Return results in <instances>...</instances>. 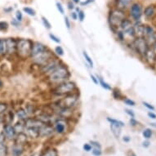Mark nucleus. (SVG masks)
<instances>
[{"instance_id": "obj_53", "label": "nucleus", "mask_w": 156, "mask_h": 156, "mask_svg": "<svg viewBox=\"0 0 156 156\" xmlns=\"http://www.w3.org/2000/svg\"><path fill=\"white\" fill-rule=\"evenodd\" d=\"M94 2V0H86V1H84V2H82V3H80V4L82 6H86V5H88V4H90V3H92Z\"/></svg>"}, {"instance_id": "obj_47", "label": "nucleus", "mask_w": 156, "mask_h": 156, "mask_svg": "<svg viewBox=\"0 0 156 156\" xmlns=\"http://www.w3.org/2000/svg\"><path fill=\"white\" fill-rule=\"evenodd\" d=\"M125 112L127 115H128L130 116L131 118H135V114L133 112V110H129V109H125Z\"/></svg>"}, {"instance_id": "obj_58", "label": "nucleus", "mask_w": 156, "mask_h": 156, "mask_svg": "<svg viewBox=\"0 0 156 156\" xmlns=\"http://www.w3.org/2000/svg\"><path fill=\"white\" fill-rule=\"evenodd\" d=\"M128 156H136V154L133 151H130L129 152H128Z\"/></svg>"}, {"instance_id": "obj_55", "label": "nucleus", "mask_w": 156, "mask_h": 156, "mask_svg": "<svg viewBox=\"0 0 156 156\" xmlns=\"http://www.w3.org/2000/svg\"><path fill=\"white\" fill-rule=\"evenodd\" d=\"M151 146V142L147 140V141H143V143H142V146L145 147V148H148L149 146Z\"/></svg>"}, {"instance_id": "obj_26", "label": "nucleus", "mask_w": 156, "mask_h": 156, "mask_svg": "<svg viewBox=\"0 0 156 156\" xmlns=\"http://www.w3.org/2000/svg\"><path fill=\"white\" fill-rule=\"evenodd\" d=\"M107 121L110 124H114V125H116V126H119V127H124L125 124L123 123V121L121 120H117V119H112V118H110V117H107Z\"/></svg>"}, {"instance_id": "obj_37", "label": "nucleus", "mask_w": 156, "mask_h": 156, "mask_svg": "<svg viewBox=\"0 0 156 156\" xmlns=\"http://www.w3.org/2000/svg\"><path fill=\"white\" fill-rule=\"evenodd\" d=\"M49 38H51L52 41L56 43V44H61V39H60V38H58L57 36L55 35L54 34H49Z\"/></svg>"}, {"instance_id": "obj_2", "label": "nucleus", "mask_w": 156, "mask_h": 156, "mask_svg": "<svg viewBox=\"0 0 156 156\" xmlns=\"http://www.w3.org/2000/svg\"><path fill=\"white\" fill-rule=\"evenodd\" d=\"M32 45H33V41L30 39H26V38L16 39V56L21 60H27L28 58H30Z\"/></svg>"}, {"instance_id": "obj_59", "label": "nucleus", "mask_w": 156, "mask_h": 156, "mask_svg": "<svg viewBox=\"0 0 156 156\" xmlns=\"http://www.w3.org/2000/svg\"><path fill=\"white\" fill-rule=\"evenodd\" d=\"M71 1L74 3H80V0H71Z\"/></svg>"}, {"instance_id": "obj_12", "label": "nucleus", "mask_w": 156, "mask_h": 156, "mask_svg": "<svg viewBox=\"0 0 156 156\" xmlns=\"http://www.w3.org/2000/svg\"><path fill=\"white\" fill-rule=\"evenodd\" d=\"M73 110L74 109H70V108L66 107H60V106L56 105V109L55 110V113L58 116H60L61 118H70L72 115H73Z\"/></svg>"}, {"instance_id": "obj_3", "label": "nucleus", "mask_w": 156, "mask_h": 156, "mask_svg": "<svg viewBox=\"0 0 156 156\" xmlns=\"http://www.w3.org/2000/svg\"><path fill=\"white\" fill-rule=\"evenodd\" d=\"M124 18H126L125 11L116 8L110 10L109 16H108V21L110 24V29L115 33L117 30H119L121 22L123 21Z\"/></svg>"}, {"instance_id": "obj_19", "label": "nucleus", "mask_w": 156, "mask_h": 156, "mask_svg": "<svg viewBox=\"0 0 156 156\" xmlns=\"http://www.w3.org/2000/svg\"><path fill=\"white\" fill-rule=\"evenodd\" d=\"M16 115L20 121H26L30 118V115L26 111L25 108H20L16 110Z\"/></svg>"}, {"instance_id": "obj_28", "label": "nucleus", "mask_w": 156, "mask_h": 156, "mask_svg": "<svg viewBox=\"0 0 156 156\" xmlns=\"http://www.w3.org/2000/svg\"><path fill=\"white\" fill-rule=\"evenodd\" d=\"M14 128L16 133H23V131L25 130V123H22V122L20 121L19 123H16L14 125Z\"/></svg>"}, {"instance_id": "obj_6", "label": "nucleus", "mask_w": 156, "mask_h": 156, "mask_svg": "<svg viewBox=\"0 0 156 156\" xmlns=\"http://www.w3.org/2000/svg\"><path fill=\"white\" fill-rule=\"evenodd\" d=\"M131 46L133 51L141 57H144L146 51L150 47L144 37H136L134 40L131 43Z\"/></svg>"}, {"instance_id": "obj_14", "label": "nucleus", "mask_w": 156, "mask_h": 156, "mask_svg": "<svg viewBox=\"0 0 156 156\" xmlns=\"http://www.w3.org/2000/svg\"><path fill=\"white\" fill-rule=\"evenodd\" d=\"M144 58L150 66H154L156 64V51L154 50L152 47H149L148 50L146 51L144 56Z\"/></svg>"}, {"instance_id": "obj_63", "label": "nucleus", "mask_w": 156, "mask_h": 156, "mask_svg": "<svg viewBox=\"0 0 156 156\" xmlns=\"http://www.w3.org/2000/svg\"><path fill=\"white\" fill-rule=\"evenodd\" d=\"M2 87H3V83H2V81H0V88Z\"/></svg>"}, {"instance_id": "obj_18", "label": "nucleus", "mask_w": 156, "mask_h": 156, "mask_svg": "<svg viewBox=\"0 0 156 156\" xmlns=\"http://www.w3.org/2000/svg\"><path fill=\"white\" fill-rule=\"evenodd\" d=\"M55 131L56 133L62 134V133H65L66 131V123L63 119H60L55 122V128H54Z\"/></svg>"}, {"instance_id": "obj_44", "label": "nucleus", "mask_w": 156, "mask_h": 156, "mask_svg": "<svg viewBox=\"0 0 156 156\" xmlns=\"http://www.w3.org/2000/svg\"><path fill=\"white\" fill-rule=\"evenodd\" d=\"M65 20V25L66 26V28L68 30H70V27H71V23H70V21H69V19L68 16H65L64 18Z\"/></svg>"}, {"instance_id": "obj_64", "label": "nucleus", "mask_w": 156, "mask_h": 156, "mask_svg": "<svg viewBox=\"0 0 156 156\" xmlns=\"http://www.w3.org/2000/svg\"><path fill=\"white\" fill-rule=\"evenodd\" d=\"M0 120H1V118H0Z\"/></svg>"}, {"instance_id": "obj_23", "label": "nucleus", "mask_w": 156, "mask_h": 156, "mask_svg": "<svg viewBox=\"0 0 156 156\" xmlns=\"http://www.w3.org/2000/svg\"><path fill=\"white\" fill-rule=\"evenodd\" d=\"M23 152V148L21 145H15V146L12 147V156H21V154Z\"/></svg>"}, {"instance_id": "obj_51", "label": "nucleus", "mask_w": 156, "mask_h": 156, "mask_svg": "<svg viewBox=\"0 0 156 156\" xmlns=\"http://www.w3.org/2000/svg\"><path fill=\"white\" fill-rule=\"evenodd\" d=\"M90 143L92 144L91 146H94L95 148L97 149H101V145L97 141H90Z\"/></svg>"}, {"instance_id": "obj_41", "label": "nucleus", "mask_w": 156, "mask_h": 156, "mask_svg": "<svg viewBox=\"0 0 156 156\" xmlns=\"http://www.w3.org/2000/svg\"><path fill=\"white\" fill-rule=\"evenodd\" d=\"M16 19L20 21V22L22 21V20H23V14H22L21 11H16Z\"/></svg>"}, {"instance_id": "obj_9", "label": "nucleus", "mask_w": 156, "mask_h": 156, "mask_svg": "<svg viewBox=\"0 0 156 156\" xmlns=\"http://www.w3.org/2000/svg\"><path fill=\"white\" fill-rule=\"evenodd\" d=\"M129 15L135 21H140V19L143 15V8L141 3L139 2L132 3L129 8Z\"/></svg>"}, {"instance_id": "obj_38", "label": "nucleus", "mask_w": 156, "mask_h": 156, "mask_svg": "<svg viewBox=\"0 0 156 156\" xmlns=\"http://www.w3.org/2000/svg\"><path fill=\"white\" fill-rule=\"evenodd\" d=\"M8 29V23L7 21H0V30L5 31Z\"/></svg>"}, {"instance_id": "obj_36", "label": "nucleus", "mask_w": 156, "mask_h": 156, "mask_svg": "<svg viewBox=\"0 0 156 156\" xmlns=\"http://www.w3.org/2000/svg\"><path fill=\"white\" fill-rule=\"evenodd\" d=\"M8 110V104L5 102H0V115L5 113Z\"/></svg>"}, {"instance_id": "obj_15", "label": "nucleus", "mask_w": 156, "mask_h": 156, "mask_svg": "<svg viewBox=\"0 0 156 156\" xmlns=\"http://www.w3.org/2000/svg\"><path fill=\"white\" fill-rule=\"evenodd\" d=\"M133 0H115V6L116 8L125 11L133 3Z\"/></svg>"}, {"instance_id": "obj_21", "label": "nucleus", "mask_w": 156, "mask_h": 156, "mask_svg": "<svg viewBox=\"0 0 156 156\" xmlns=\"http://www.w3.org/2000/svg\"><path fill=\"white\" fill-rule=\"evenodd\" d=\"M133 26V21H131L130 19H128V18H124L123 20V21L121 22L120 24V26H119V28H120V30L123 32H124V31L128 30H129L130 28H132Z\"/></svg>"}, {"instance_id": "obj_52", "label": "nucleus", "mask_w": 156, "mask_h": 156, "mask_svg": "<svg viewBox=\"0 0 156 156\" xmlns=\"http://www.w3.org/2000/svg\"><path fill=\"white\" fill-rule=\"evenodd\" d=\"M67 7H68V9H69V10H73V9H74V3L72 1H69L67 3Z\"/></svg>"}, {"instance_id": "obj_31", "label": "nucleus", "mask_w": 156, "mask_h": 156, "mask_svg": "<svg viewBox=\"0 0 156 156\" xmlns=\"http://www.w3.org/2000/svg\"><path fill=\"white\" fill-rule=\"evenodd\" d=\"M152 133H152V130H151V128H146V129L143 131L142 134H143L144 137H145L146 140H148V139L151 138V136H152Z\"/></svg>"}, {"instance_id": "obj_42", "label": "nucleus", "mask_w": 156, "mask_h": 156, "mask_svg": "<svg viewBox=\"0 0 156 156\" xmlns=\"http://www.w3.org/2000/svg\"><path fill=\"white\" fill-rule=\"evenodd\" d=\"M123 101H124V103H125L126 105H129V106H134V105H136L135 101L133 100H131L129 98H126V99L123 100Z\"/></svg>"}, {"instance_id": "obj_61", "label": "nucleus", "mask_w": 156, "mask_h": 156, "mask_svg": "<svg viewBox=\"0 0 156 156\" xmlns=\"http://www.w3.org/2000/svg\"><path fill=\"white\" fill-rule=\"evenodd\" d=\"M150 124H151L152 127H154V128H156V123H150Z\"/></svg>"}, {"instance_id": "obj_49", "label": "nucleus", "mask_w": 156, "mask_h": 156, "mask_svg": "<svg viewBox=\"0 0 156 156\" xmlns=\"http://www.w3.org/2000/svg\"><path fill=\"white\" fill-rule=\"evenodd\" d=\"M92 146L90 145V144H84L83 145V150H84L85 151H87V152H89V151H92Z\"/></svg>"}, {"instance_id": "obj_30", "label": "nucleus", "mask_w": 156, "mask_h": 156, "mask_svg": "<svg viewBox=\"0 0 156 156\" xmlns=\"http://www.w3.org/2000/svg\"><path fill=\"white\" fill-rule=\"evenodd\" d=\"M8 148L3 142H0V156H7Z\"/></svg>"}, {"instance_id": "obj_60", "label": "nucleus", "mask_w": 156, "mask_h": 156, "mask_svg": "<svg viewBox=\"0 0 156 156\" xmlns=\"http://www.w3.org/2000/svg\"><path fill=\"white\" fill-rule=\"evenodd\" d=\"M12 10V8H8V9H7V8H5L4 9V12H11V11Z\"/></svg>"}, {"instance_id": "obj_54", "label": "nucleus", "mask_w": 156, "mask_h": 156, "mask_svg": "<svg viewBox=\"0 0 156 156\" xmlns=\"http://www.w3.org/2000/svg\"><path fill=\"white\" fill-rule=\"evenodd\" d=\"M70 16H71V18L74 21H76L77 19H78V14H77L76 12H71Z\"/></svg>"}, {"instance_id": "obj_11", "label": "nucleus", "mask_w": 156, "mask_h": 156, "mask_svg": "<svg viewBox=\"0 0 156 156\" xmlns=\"http://www.w3.org/2000/svg\"><path fill=\"white\" fill-rule=\"evenodd\" d=\"M6 44H7V55L6 56H16V39L13 38H6Z\"/></svg>"}, {"instance_id": "obj_5", "label": "nucleus", "mask_w": 156, "mask_h": 156, "mask_svg": "<svg viewBox=\"0 0 156 156\" xmlns=\"http://www.w3.org/2000/svg\"><path fill=\"white\" fill-rule=\"evenodd\" d=\"M80 101V96L76 92H73L70 94L66 95L63 98L56 101V105L60 107H66L74 109Z\"/></svg>"}, {"instance_id": "obj_46", "label": "nucleus", "mask_w": 156, "mask_h": 156, "mask_svg": "<svg viewBox=\"0 0 156 156\" xmlns=\"http://www.w3.org/2000/svg\"><path fill=\"white\" fill-rule=\"evenodd\" d=\"M11 23L12 25L13 26H15V27H19V26H21V22L19 21H17L16 19H12V21H11Z\"/></svg>"}, {"instance_id": "obj_48", "label": "nucleus", "mask_w": 156, "mask_h": 156, "mask_svg": "<svg viewBox=\"0 0 156 156\" xmlns=\"http://www.w3.org/2000/svg\"><path fill=\"white\" fill-rule=\"evenodd\" d=\"M129 122H130V125L133 126V127H135V126L138 125V123H139L138 121L136 120L135 118H131Z\"/></svg>"}, {"instance_id": "obj_7", "label": "nucleus", "mask_w": 156, "mask_h": 156, "mask_svg": "<svg viewBox=\"0 0 156 156\" xmlns=\"http://www.w3.org/2000/svg\"><path fill=\"white\" fill-rule=\"evenodd\" d=\"M63 64L62 62L58 58H56V57H53L52 59L50 60L48 63H46L44 66H42L39 67V69H38V71H39V74L43 75V76H48L49 74L52 73L54 70H56L60 66H62Z\"/></svg>"}, {"instance_id": "obj_4", "label": "nucleus", "mask_w": 156, "mask_h": 156, "mask_svg": "<svg viewBox=\"0 0 156 156\" xmlns=\"http://www.w3.org/2000/svg\"><path fill=\"white\" fill-rule=\"evenodd\" d=\"M77 89L76 84L71 81H65L56 85L52 89V93L56 96H66L75 92Z\"/></svg>"}, {"instance_id": "obj_20", "label": "nucleus", "mask_w": 156, "mask_h": 156, "mask_svg": "<svg viewBox=\"0 0 156 156\" xmlns=\"http://www.w3.org/2000/svg\"><path fill=\"white\" fill-rule=\"evenodd\" d=\"M155 10L156 8L154 6L152 5V4L148 5L147 7L145 8V9H144L143 15L145 16V17L147 18V19H151V18L153 17L154 16V14H155Z\"/></svg>"}, {"instance_id": "obj_8", "label": "nucleus", "mask_w": 156, "mask_h": 156, "mask_svg": "<svg viewBox=\"0 0 156 156\" xmlns=\"http://www.w3.org/2000/svg\"><path fill=\"white\" fill-rule=\"evenodd\" d=\"M54 56V52L51 51L49 49H48L47 51H44V52H42V53L38 54L37 56H34L31 59V62L33 63L34 65H35V66H44L46 63L51 60Z\"/></svg>"}, {"instance_id": "obj_10", "label": "nucleus", "mask_w": 156, "mask_h": 156, "mask_svg": "<svg viewBox=\"0 0 156 156\" xmlns=\"http://www.w3.org/2000/svg\"><path fill=\"white\" fill-rule=\"evenodd\" d=\"M48 47L45 44H42L40 42H33V45H32V49H31V54L30 58L34 56H37L38 54L42 53L44 51L48 50Z\"/></svg>"}, {"instance_id": "obj_56", "label": "nucleus", "mask_w": 156, "mask_h": 156, "mask_svg": "<svg viewBox=\"0 0 156 156\" xmlns=\"http://www.w3.org/2000/svg\"><path fill=\"white\" fill-rule=\"evenodd\" d=\"M147 115H148V116L150 117V118L153 119H156V115L154 114V113L151 112V111H150V112H148V114H147Z\"/></svg>"}, {"instance_id": "obj_16", "label": "nucleus", "mask_w": 156, "mask_h": 156, "mask_svg": "<svg viewBox=\"0 0 156 156\" xmlns=\"http://www.w3.org/2000/svg\"><path fill=\"white\" fill-rule=\"evenodd\" d=\"M53 128L51 125L48 123H45L40 129H39V136L41 137H45V136H49L53 133Z\"/></svg>"}, {"instance_id": "obj_24", "label": "nucleus", "mask_w": 156, "mask_h": 156, "mask_svg": "<svg viewBox=\"0 0 156 156\" xmlns=\"http://www.w3.org/2000/svg\"><path fill=\"white\" fill-rule=\"evenodd\" d=\"M97 79H98V81H99V84L101 86V87L104 88L105 90H109V91H111L112 90V87H111V86H110L109 83H107L105 82V80H103L102 77L101 76H97Z\"/></svg>"}, {"instance_id": "obj_29", "label": "nucleus", "mask_w": 156, "mask_h": 156, "mask_svg": "<svg viewBox=\"0 0 156 156\" xmlns=\"http://www.w3.org/2000/svg\"><path fill=\"white\" fill-rule=\"evenodd\" d=\"M23 12L26 13L27 15L30 16H34L36 15V12L34 9L30 8V7H24L23 8Z\"/></svg>"}, {"instance_id": "obj_40", "label": "nucleus", "mask_w": 156, "mask_h": 156, "mask_svg": "<svg viewBox=\"0 0 156 156\" xmlns=\"http://www.w3.org/2000/svg\"><path fill=\"white\" fill-rule=\"evenodd\" d=\"M78 14V19L80 20V22H83V21H84L85 19V13L83 11L80 10L79 12L77 13Z\"/></svg>"}, {"instance_id": "obj_57", "label": "nucleus", "mask_w": 156, "mask_h": 156, "mask_svg": "<svg viewBox=\"0 0 156 156\" xmlns=\"http://www.w3.org/2000/svg\"><path fill=\"white\" fill-rule=\"evenodd\" d=\"M123 141H124V142H129V141H131V137H129L128 136H123Z\"/></svg>"}, {"instance_id": "obj_32", "label": "nucleus", "mask_w": 156, "mask_h": 156, "mask_svg": "<svg viewBox=\"0 0 156 156\" xmlns=\"http://www.w3.org/2000/svg\"><path fill=\"white\" fill-rule=\"evenodd\" d=\"M54 53L58 56H63V55H64V50L62 48V47L56 46V48H54Z\"/></svg>"}, {"instance_id": "obj_35", "label": "nucleus", "mask_w": 156, "mask_h": 156, "mask_svg": "<svg viewBox=\"0 0 156 156\" xmlns=\"http://www.w3.org/2000/svg\"><path fill=\"white\" fill-rule=\"evenodd\" d=\"M113 90V97L115 99H120V97H122V94H121L120 91L117 88H115V89H112Z\"/></svg>"}, {"instance_id": "obj_25", "label": "nucleus", "mask_w": 156, "mask_h": 156, "mask_svg": "<svg viewBox=\"0 0 156 156\" xmlns=\"http://www.w3.org/2000/svg\"><path fill=\"white\" fill-rule=\"evenodd\" d=\"M110 129L112 131L113 134L116 138H119L121 134V127L119 126L114 125V124H110Z\"/></svg>"}, {"instance_id": "obj_62", "label": "nucleus", "mask_w": 156, "mask_h": 156, "mask_svg": "<svg viewBox=\"0 0 156 156\" xmlns=\"http://www.w3.org/2000/svg\"><path fill=\"white\" fill-rule=\"evenodd\" d=\"M75 10H76V12L78 13V12H80V8H75Z\"/></svg>"}, {"instance_id": "obj_1", "label": "nucleus", "mask_w": 156, "mask_h": 156, "mask_svg": "<svg viewBox=\"0 0 156 156\" xmlns=\"http://www.w3.org/2000/svg\"><path fill=\"white\" fill-rule=\"evenodd\" d=\"M69 77H70V72L69 69L67 68L66 66L62 64L56 70H54L52 73L46 76V79L47 82L48 83L56 86L61 83L67 81Z\"/></svg>"}, {"instance_id": "obj_50", "label": "nucleus", "mask_w": 156, "mask_h": 156, "mask_svg": "<svg viewBox=\"0 0 156 156\" xmlns=\"http://www.w3.org/2000/svg\"><path fill=\"white\" fill-rule=\"evenodd\" d=\"M90 77H91V80H92V82L94 83L96 85H98V83H99V81H98L97 76H95V75H93V74H91V75H90Z\"/></svg>"}, {"instance_id": "obj_39", "label": "nucleus", "mask_w": 156, "mask_h": 156, "mask_svg": "<svg viewBox=\"0 0 156 156\" xmlns=\"http://www.w3.org/2000/svg\"><path fill=\"white\" fill-rule=\"evenodd\" d=\"M56 5V8H57V10L59 11V12L61 13V14H62V15H64L65 9H64V7H63V5H62V3H59V2H57Z\"/></svg>"}, {"instance_id": "obj_17", "label": "nucleus", "mask_w": 156, "mask_h": 156, "mask_svg": "<svg viewBox=\"0 0 156 156\" xmlns=\"http://www.w3.org/2000/svg\"><path fill=\"white\" fill-rule=\"evenodd\" d=\"M133 28L135 32L136 37H143L144 30H145V25L142 24L140 21H136L135 24H133Z\"/></svg>"}, {"instance_id": "obj_13", "label": "nucleus", "mask_w": 156, "mask_h": 156, "mask_svg": "<svg viewBox=\"0 0 156 156\" xmlns=\"http://www.w3.org/2000/svg\"><path fill=\"white\" fill-rule=\"evenodd\" d=\"M3 135L5 136V137L9 140H12L16 137V132L14 126L11 125L10 123H6L3 129Z\"/></svg>"}, {"instance_id": "obj_27", "label": "nucleus", "mask_w": 156, "mask_h": 156, "mask_svg": "<svg viewBox=\"0 0 156 156\" xmlns=\"http://www.w3.org/2000/svg\"><path fill=\"white\" fill-rule=\"evenodd\" d=\"M83 57H84L85 61L87 62V65L89 66L90 68H92H92H93V66H94V64H93V61H92V59L91 58V56H90L89 55H88V54H87L85 51L83 52Z\"/></svg>"}, {"instance_id": "obj_22", "label": "nucleus", "mask_w": 156, "mask_h": 156, "mask_svg": "<svg viewBox=\"0 0 156 156\" xmlns=\"http://www.w3.org/2000/svg\"><path fill=\"white\" fill-rule=\"evenodd\" d=\"M6 55H7L6 38H0V57H3Z\"/></svg>"}, {"instance_id": "obj_34", "label": "nucleus", "mask_w": 156, "mask_h": 156, "mask_svg": "<svg viewBox=\"0 0 156 156\" xmlns=\"http://www.w3.org/2000/svg\"><path fill=\"white\" fill-rule=\"evenodd\" d=\"M42 156H57V151L55 149H50Z\"/></svg>"}, {"instance_id": "obj_43", "label": "nucleus", "mask_w": 156, "mask_h": 156, "mask_svg": "<svg viewBox=\"0 0 156 156\" xmlns=\"http://www.w3.org/2000/svg\"><path fill=\"white\" fill-rule=\"evenodd\" d=\"M142 104H143V105L145 106V107L147 108V109L151 110V111H154V110H155L154 106H153L152 105H151L150 103L146 102V101H143V102H142Z\"/></svg>"}, {"instance_id": "obj_33", "label": "nucleus", "mask_w": 156, "mask_h": 156, "mask_svg": "<svg viewBox=\"0 0 156 156\" xmlns=\"http://www.w3.org/2000/svg\"><path fill=\"white\" fill-rule=\"evenodd\" d=\"M41 19H42V22H43V24H44V26H45V28L48 29V30H50V29L51 28V23L49 22L48 20L45 16H42Z\"/></svg>"}, {"instance_id": "obj_45", "label": "nucleus", "mask_w": 156, "mask_h": 156, "mask_svg": "<svg viewBox=\"0 0 156 156\" xmlns=\"http://www.w3.org/2000/svg\"><path fill=\"white\" fill-rule=\"evenodd\" d=\"M101 149H97V148H94L92 150V154L94 156H101Z\"/></svg>"}]
</instances>
